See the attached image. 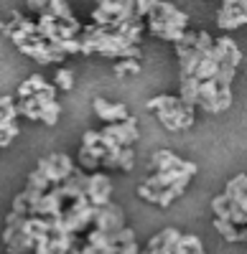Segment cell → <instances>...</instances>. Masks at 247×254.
Wrapping results in <instances>:
<instances>
[{"mask_svg":"<svg viewBox=\"0 0 247 254\" xmlns=\"http://www.w3.org/2000/svg\"><path fill=\"white\" fill-rule=\"evenodd\" d=\"M148 110H153L166 130H189L194 125V107L183 104L181 97L171 94H158L148 99Z\"/></svg>","mask_w":247,"mask_h":254,"instance_id":"6da1fadb","label":"cell"},{"mask_svg":"<svg viewBox=\"0 0 247 254\" xmlns=\"http://www.w3.org/2000/svg\"><path fill=\"white\" fill-rule=\"evenodd\" d=\"M194 173H196V165L189 163V160H183L181 165L168 168V171H153L143 183H148L151 188H168L171 186V188H176V190H181V193H183Z\"/></svg>","mask_w":247,"mask_h":254,"instance_id":"7a4b0ae2","label":"cell"},{"mask_svg":"<svg viewBox=\"0 0 247 254\" xmlns=\"http://www.w3.org/2000/svg\"><path fill=\"white\" fill-rule=\"evenodd\" d=\"M18 49L23 51L26 56L36 59L38 64H59V61H64V59H67V54H64V51L54 49V46L49 44V41H46V38H41L38 33L28 36V41H26V44H20Z\"/></svg>","mask_w":247,"mask_h":254,"instance_id":"3957f363","label":"cell"},{"mask_svg":"<svg viewBox=\"0 0 247 254\" xmlns=\"http://www.w3.org/2000/svg\"><path fill=\"white\" fill-rule=\"evenodd\" d=\"M36 168L46 176V181H49L51 186H54V183H61L64 178H69V176L77 171L74 163L69 160V155H61V153L49 155V158H41Z\"/></svg>","mask_w":247,"mask_h":254,"instance_id":"277c9868","label":"cell"},{"mask_svg":"<svg viewBox=\"0 0 247 254\" xmlns=\"http://www.w3.org/2000/svg\"><path fill=\"white\" fill-rule=\"evenodd\" d=\"M92 226L115 234V231H120L122 226H125V214H122L120 206H115V203L107 201V203H102V206H94V221H92Z\"/></svg>","mask_w":247,"mask_h":254,"instance_id":"5b68a950","label":"cell"},{"mask_svg":"<svg viewBox=\"0 0 247 254\" xmlns=\"http://www.w3.org/2000/svg\"><path fill=\"white\" fill-rule=\"evenodd\" d=\"M105 135H110L117 145H133V142H138V137H140V132H138V120L130 115V117H125V120H120V122H107V127L102 130Z\"/></svg>","mask_w":247,"mask_h":254,"instance_id":"8992f818","label":"cell"},{"mask_svg":"<svg viewBox=\"0 0 247 254\" xmlns=\"http://www.w3.org/2000/svg\"><path fill=\"white\" fill-rule=\"evenodd\" d=\"M97 8L105 10L112 20H110V28L115 31L120 23L135 18V0H97Z\"/></svg>","mask_w":247,"mask_h":254,"instance_id":"52a82bcc","label":"cell"},{"mask_svg":"<svg viewBox=\"0 0 247 254\" xmlns=\"http://www.w3.org/2000/svg\"><path fill=\"white\" fill-rule=\"evenodd\" d=\"M146 20H148V28H151V33H156V36H161L163 41H173V44H178L181 41V36H183V31L186 28H178V26H173L171 20H166L156 8L146 15Z\"/></svg>","mask_w":247,"mask_h":254,"instance_id":"ba28073f","label":"cell"},{"mask_svg":"<svg viewBox=\"0 0 247 254\" xmlns=\"http://www.w3.org/2000/svg\"><path fill=\"white\" fill-rule=\"evenodd\" d=\"M110 193H112V181H110V176L92 171L89 178H87V196H89V201H92L94 206H102V203L110 201Z\"/></svg>","mask_w":247,"mask_h":254,"instance_id":"9c48e42d","label":"cell"},{"mask_svg":"<svg viewBox=\"0 0 247 254\" xmlns=\"http://www.w3.org/2000/svg\"><path fill=\"white\" fill-rule=\"evenodd\" d=\"M94 112H97L99 120H105V122H120V120L130 117L128 107L122 102H107V99H102V97L94 99Z\"/></svg>","mask_w":247,"mask_h":254,"instance_id":"30bf717a","label":"cell"},{"mask_svg":"<svg viewBox=\"0 0 247 254\" xmlns=\"http://www.w3.org/2000/svg\"><path fill=\"white\" fill-rule=\"evenodd\" d=\"M217 94H219V84L217 79H201L199 84V107L207 115H217Z\"/></svg>","mask_w":247,"mask_h":254,"instance_id":"8fae6325","label":"cell"},{"mask_svg":"<svg viewBox=\"0 0 247 254\" xmlns=\"http://www.w3.org/2000/svg\"><path fill=\"white\" fill-rule=\"evenodd\" d=\"M217 23L222 31H237L247 23V13L240 10V5H230V8H219Z\"/></svg>","mask_w":247,"mask_h":254,"instance_id":"7c38bea8","label":"cell"},{"mask_svg":"<svg viewBox=\"0 0 247 254\" xmlns=\"http://www.w3.org/2000/svg\"><path fill=\"white\" fill-rule=\"evenodd\" d=\"M181 231L178 229H163L161 234H156L151 242H148V252H158V254H171L176 239H178Z\"/></svg>","mask_w":247,"mask_h":254,"instance_id":"4fadbf2b","label":"cell"},{"mask_svg":"<svg viewBox=\"0 0 247 254\" xmlns=\"http://www.w3.org/2000/svg\"><path fill=\"white\" fill-rule=\"evenodd\" d=\"M156 10L166 18V20H171L173 26H178V28H189V15L183 13V10H178L176 5H171V3H166V0H158L156 3Z\"/></svg>","mask_w":247,"mask_h":254,"instance_id":"5bb4252c","label":"cell"},{"mask_svg":"<svg viewBox=\"0 0 247 254\" xmlns=\"http://www.w3.org/2000/svg\"><path fill=\"white\" fill-rule=\"evenodd\" d=\"M183 160L176 155V153H171V150H158L153 158H151V163H148V173H153V171H168V168H176V165H181Z\"/></svg>","mask_w":247,"mask_h":254,"instance_id":"9a60e30c","label":"cell"},{"mask_svg":"<svg viewBox=\"0 0 247 254\" xmlns=\"http://www.w3.org/2000/svg\"><path fill=\"white\" fill-rule=\"evenodd\" d=\"M199 84L201 79L199 76H181V102L183 104H191V107H196V102H199Z\"/></svg>","mask_w":247,"mask_h":254,"instance_id":"2e32d148","label":"cell"},{"mask_svg":"<svg viewBox=\"0 0 247 254\" xmlns=\"http://www.w3.org/2000/svg\"><path fill=\"white\" fill-rule=\"evenodd\" d=\"M189 252L201 254V252H204L201 239H199V237H194V234H178V239H176V244H173L171 254H189Z\"/></svg>","mask_w":247,"mask_h":254,"instance_id":"e0dca14e","label":"cell"},{"mask_svg":"<svg viewBox=\"0 0 247 254\" xmlns=\"http://www.w3.org/2000/svg\"><path fill=\"white\" fill-rule=\"evenodd\" d=\"M217 71H219V59L212 54V49L201 56V61H199V66H196V71H194V76H199V79H214L217 76Z\"/></svg>","mask_w":247,"mask_h":254,"instance_id":"ac0fdd59","label":"cell"},{"mask_svg":"<svg viewBox=\"0 0 247 254\" xmlns=\"http://www.w3.org/2000/svg\"><path fill=\"white\" fill-rule=\"evenodd\" d=\"M49 87V81L41 76V74H31L23 84L18 87V97H31L33 92H38V89H46Z\"/></svg>","mask_w":247,"mask_h":254,"instance_id":"d6986e66","label":"cell"},{"mask_svg":"<svg viewBox=\"0 0 247 254\" xmlns=\"http://www.w3.org/2000/svg\"><path fill=\"white\" fill-rule=\"evenodd\" d=\"M59 115H61V104H59L56 99H51L46 107H41L38 122H44V125H56V122H59Z\"/></svg>","mask_w":247,"mask_h":254,"instance_id":"ffe728a7","label":"cell"},{"mask_svg":"<svg viewBox=\"0 0 247 254\" xmlns=\"http://www.w3.org/2000/svg\"><path fill=\"white\" fill-rule=\"evenodd\" d=\"M44 10H49V13L56 15L59 20H72V18H74L72 8L67 5V0H49V5H46Z\"/></svg>","mask_w":247,"mask_h":254,"instance_id":"44dd1931","label":"cell"},{"mask_svg":"<svg viewBox=\"0 0 247 254\" xmlns=\"http://www.w3.org/2000/svg\"><path fill=\"white\" fill-rule=\"evenodd\" d=\"M212 211L219 219H230V198H227V193H219V196L212 198Z\"/></svg>","mask_w":247,"mask_h":254,"instance_id":"7402d4cb","label":"cell"},{"mask_svg":"<svg viewBox=\"0 0 247 254\" xmlns=\"http://www.w3.org/2000/svg\"><path fill=\"white\" fill-rule=\"evenodd\" d=\"M140 71V61L138 59H120L115 64V74L117 76H125V74H138Z\"/></svg>","mask_w":247,"mask_h":254,"instance_id":"603a6c76","label":"cell"},{"mask_svg":"<svg viewBox=\"0 0 247 254\" xmlns=\"http://www.w3.org/2000/svg\"><path fill=\"white\" fill-rule=\"evenodd\" d=\"M10 18H13V20H8V23H13L15 28L26 31L28 36H33V33H36V20H28V18H26L23 13H13Z\"/></svg>","mask_w":247,"mask_h":254,"instance_id":"cb8c5ba5","label":"cell"},{"mask_svg":"<svg viewBox=\"0 0 247 254\" xmlns=\"http://www.w3.org/2000/svg\"><path fill=\"white\" fill-rule=\"evenodd\" d=\"M79 165H82V171H97V168L102 165L99 163V158H94L89 150H87V147H82V150H79Z\"/></svg>","mask_w":247,"mask_h":254,"instance_id":"d4e9b609","label":"cell"},{"mask_svg":"<svg viewBox=\"0 0 247 254\" xmlns=\"http://www.w3.org/2000/svg\"><path fill=\"white\" fill-rule=\"evenodd\" d=\"M54 81H56V89L69 92V89L74 87V74H72L69 69H59V71H56V76H54Z\"/></svg>","mask_w":247,"mask_h":254,"instance_id":"484cf974","label":"cell"},{"mask_svg":"<svg viewBox=\"0 0 247 254\" xmlns=\"http://www.w3.org/2000/svg\"><path fill=\"white\" fill-rule=\"evenodd\" d=\"M133 160H135V153H133V145H125L120 150V158H117V168L120 171H133Z\"/></svg>","mask_w":247,"mask_h":254,"instance_id":"4316f807","label":"cell"},{"mask_svg":"<svg viewBox=\"0 0 247 254\" xmlns=\"http://www.w3.org/2000/svg\"><path fill=\"white\" fill-rule=\"evenodd\" d=\"M181 196V190H176V188H158V198H156V203L158 206H171V201H176Z\"/></svg>","mask_w":247,"mask_h":254,"instance_id":"83f0119b","label":"cell"},{"mask_svg":"<svg viewBox=\"0 0 247 254\" xmlns=\"http://www.w3.org/2000/svg\"><path fill=\"white\" fill-rule=\"evenodd\" d=\"M232 104V87H222L219 84V94H217V112H224Z\"/></svg>","mask_w":247,"mask_h":254,"instance_id":"f1b7e54d","label":"cell"},{"mask_svg":"<svg viewBox=\"0 0 247 254\" xmlns=\"http://www.w3.org/2000/svg\"><path fill=\"white\" fill-rule=\"evenodd\" d=\"M156 3H158V0H135V15L146 20V15L156 8Z\"/></svg>","mask_w":247,"mask_h":254,"instance_id":"f546056e","label":"cell"},{"mask_svg":"<svg viewBox=\"0 0 247 254\" xmlns=\"http://www.w3.org/2000/svg\"><path fill=\"white\" fill-rule=\"evenodd\" d=\"M102 142V132L99 130H87L84 135H82V145H97Z\"/></svg>","mask_w":247,"mask_h":254,"instance_id":"4dcf8cb0","label":"cell"},{"mask_svg":"<svg viewBox=\"0 0 247 254\" xmlns=\"http://www.w3.org/2000/svg\"><path fill=\"white\" fill-rule=\"evenodd\" d=\"M46 5H49V0H28V10H38L41 13Z\"/></svg>","mask_w":247,"mask_h":254,"instance_id":"1f68e13d","label":"cell"},{"mask_svg":"<svg viewBox=\"0 0 247 254\" xmlns=\"http://www.w3.org/2000/svg\"><path fill=\"white\" fill-rule=\"evenodd\" d=\"M5 28V20H0V31H3Z\"/></svg>","mask_w":247,"mask_h":254,"instance_id":"d6a6232c","label":"cell"}]
</instances>
